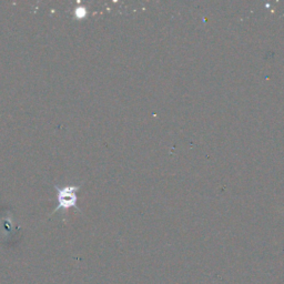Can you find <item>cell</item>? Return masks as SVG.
Listing matches in <instances>:
<instances>
[{
  "instance_id": "obj_1",
  "label": "cell",
  "mask_w": 284,
  "mask_h": 284,
  "mask_svg": "<svg viewBox=\"0 0 284 284\" xmlns=\"http://www.w3.org/2000/svg\"><path fill=\"white\" fill-rule=\"evenodd\" d=\"M78 187H64L62 189L57 188V199H58V209H69L76 207L77 202V191Z\"/></svg>"
},
{
  "instance_id": "obj_2",
  "label": "cell",
  "mask_w": 284,
  "mask_h": 284,
  "mask_svg": "<svg viewBox=\"0 0 284 284\" xmlns=\"http://www.w3.org/2000/svg\"><path fill=\"white\" fill-rule=\"evenodd\" d=\"M76 14H77V17L81 18V17L85 16V14H87V11H85V8H77L76 9Z\"/></svg>"
}]
</instances>
